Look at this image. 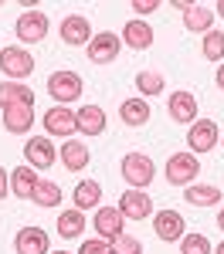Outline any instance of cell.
I'll list each match as a JSON object with an SVG mask.
<instances>
[{
    "label": "cell",
    "instance_id": "cell-15",
    "mask_svg": "<svg viewBox=\"0 0 224 254\" xmlns=\"http://www.w3.org/2000/svg\"><path fill=\"white\" fill-rule=\"evenodd\" d=\"M75 122H78V132H85L88 139L105 132V112H102V105H81L78 112H75Z\"/></svg>",
    "mask_w": 224,
    "mask_h": 254
},
{
    "label": "cell",
    "instance_id": "cell-1",
    "mask_svg": "<svg viewBox=\"0 0 224 254\" xmlns=\"http://www.w3.org/2000/svg\"><path fill=\"white\" fill-rule=\"evenodd\" d=\"M119 173L126 176V183L133 190H146L153 183V176H156V166H153V159L146 153H126L119 163Z\"/></svg>",
    "mask_w": 224,
    "mask_h": 254
},
{
    "label": "cell",
    "instance_id": "cell-14",
    "mask_svg": "<svg viewBox=\"0 0 224 254\" xmlns=\"http://www.w3.org/2000/svg\"><path fill=\"white\" fill-rule=\"evenodd\" d=\"M3 112V129L7 132H31V126H34V105H10V109H0Z\"/></svg>",
    "mask_w": 224,
    "mask_h": 254
},
{
    "label": "cell",
    "instance_id": "cell-33",
    "mask_svg": "<svg viewBox=\"0 0 224 254\" xmlns=\"http://www.w3.org/2000/svg\"><path fill=\"white\" fill-rule=\"evenodd\" d=\"M160 7V0H133V10H140V14H153Z\"/></svg>",
    "mask_w": 224,
    "mask_h": 254
},
{
    "label": "cell",
    "instance_id": "cell-20",
    "mask_svg": "<svg viewBox=\"0 0 224 254\" xmlns=\"http://www.w3.org/2000/svg\"><path fill=\"white\" fill-rule=\"evenodd\" d=\"M10 105H34V92L20 81H0V109Z\"/></svg>",
    "mask_w": 224,
    "mask_h": 254
},
{
    "label": "cell",
    "instance_id": "cell-6",
    "mask_svg": "<svg viewBox=\"0 0 224 254\" xmlns=\"http://www.w3.org/2000/svg\"><path fill=\"white\" fill-rule=\"evenodd\" d=\"M44 129L48 136H61V139H72L78 132V122H75V112L65 109V105H51L44 112Z\"/></svg>",
    "mask_w": 224,
    "mask_h": 254
},
{
    "label": "cell",
    "instance_id": "cell-39",
    "mask_svg": "<svg viewBox=\"0 0 224 254\" xmlns=\"http://www.w3.org/2000/svg\"><path fill=\"white\" fill-rule=\"evenodd\" d=\"M55 254H72V251H55Z\"/></svg>",
    "mask_w": 224,
    "mask_h": 254
},
{
    "label": "cell",
    "instance_id": "cell-12",
    "mask_svg": "<svg viewBox=\"0 0 224 254\" xmlns=\"http://www.w3.org/2000/svg\"><path fill=\"white\" fill-rule=\"evenodd\" d=\"M166 109H170L173 122H187V126L197 122V98H194V92H173L170 102H166Z\"/></svg>",
    "mask_w": 224,
    "mask_h": 254
},
{
    "label": "cell",
    "instance_id": "cell-29",
    "mask_svg": "<svg viewBox=\"0 0 224 254\" xmlns=\"http://www.w3.org/2000/svg\"><path fill=\"white\" fill-rule=\"evenodd\" d=\"M204 58L207 61H224V34L221 31H207L204 34Z\"/></svg>",
    "mask_w": 224,
    "mask_h": 254
},
{
    "label": "cell",
    "instance_id": "cell-21",
    "mask_svg": "<svg viewBox=\"0 0 224 254\" xmlns=\"http://www.w3.org/2000/svg\"><path fill=\"white\" fill-rule=\"evenodd\" d=\"M72 200H75V210H99V200H102V187L95 183V180H81L78 187H75V193H72Z\"/></svg>",
    "mask_w": 224,
    "mask_h": 254
},
{
    "label": "cell",
    "instance_id": "cell-32",
    "mask_svg": "<svg viewBox=\"0 0 224 254\" xmlns=\"http://www.w3.org/2000/svg\"><path fill=\"white\" fill-rule=\"evenodd\" d=\"M75 254H112V244H109V241H102V237H95V241H85Z\"/></svg>",
    "mask_w": 224,
    "mask_h": 254
},
{
    "label": "cell",
    "instance_id": "cell-34",
    "mask_svg": "<svg viewBox=\"0 0 224 254\" xmlns=\"http://www.w3.org/2000/svg\"><path fill=\"white\" fill-rule=\"evenodd\" d=\"M7 190H10V183H7V170L0 166V200L7 196Z\"/></svg>",
    "mask_w": 224,
    "mask_h": 254
},
{
    "label": "cell",
    "instance_id": "cell-38",
    "mask_svg": "<svg viewBox=\"0 0 224 254\" xmlns=\"http://www.w3.org/2000/svg\"><path fill=\"white\" fill-rule=\"evenodd\" d=\"M214 254H224V241H221V248H218V251H214Z\"/></svg>",
    "mask_w": 224,
    "mask_h": 254
},
{
    "label": "cell",
    "instance_id": "cell-30",
    "mask_svg": "<svg viewBox=\"0 0 224 254\" xmlns=\"http://www.w3.org/2000/svg\"><path fill=\"white\" fill-rule=\"evenodd\" d=\"M180 254H211V241L204 234H183L180 237Z\"/></svg>",
    "mask_w": 224,
    "mask_h": 254
},
{
    "label": "cell",
    "instance_id": "cell-27",
    "mask_svg": "<svg viewBox=\"0 0 224 254\" xmlns=\"http://www.w3.org/2000/svg\"><path fill=\"white\" fill-rule=\"evenodd\" d=\"M81 227H85V214L81 210H65L58 217V234L61 237H78Z\"/></svg>",
    "mask_w": 224,
    "mask_h": 254
},
{
    "label": "cell",
    "instance_id": "cell-3",
    "mask_svg": "<svg viewBox=\"0 0 224 254\" xmlns=\"http://www.w3.org/2000/svg\"><path fill=\"white\" fill-rule=\"evenodd\" d=\"M14 34H17L24 44H38V41L48 38V14L44 10H24L14 24Z\"/></svg>",
    "mask_w": 224,
    "mask_h": 254
},
{
    "label": "cell",
    "instance_id": "cell-13",
    "mask_svg": "<svg viewBox=\"0 0 224 254\" xmlns=\"http://www.w3.org/2000/svg\"><path fill=\"white\" fill-rule=\"evenodd\" d=\"M24 156H27V166L48 170L55 163V146H51V139H44V136H31V142L24 146Z\"/></svg>",
    "mask_w": 224,
    "mask_h": 254
},
{
    "label": "cell",
    "instance_id": "cell-2",
    "mask_svg": "<svg viewBox=\"0 0 224 254\" xmlns=\"http://www.w3.org/2000/svg\"><path fill=\"white\" fill-rule=\"evenodd\" d=\"M197 173H201V163L194 153H173L166 159V183L173 187H190Z\"/></svg>",
    "mask_w": 224,
    "mask_h": 254
},
{
    "label": "cell",
    "instance_id": "cell-31",
    "mask_svg": "<svg viewBox=\"0 0 224 254\" xmlns=\"http://www.w3.org/2000/svg\"><path fill=\"white\" fill-rule=\"evenodd\" d=\"M112 254H143V244L133 234H122L112 241Z\"/></svg>",
    "mask_w": 224,
    "mask_h": 254
},
{
    "label": "cell",
    "instance_id": "cell-7",
    "mask_svg": "<svg viewBox=\"0 0 224 254\" xmlns=\"http://www.w3.org/2000/svg\"><path fill=\"white\" fill-rule=\"evenodd\" d=\"M187 146H190L194 156L214 149V146H218V122H214V119H197V122L190 126V132H187Z\"/></svg>",
    "mask_w": 224,
    "mask_h": 254
},
{
    "label": "cell",
    "instance_id": "cell-18",
    "mask_svg": "<svg viewBox=\"0 0 224 254\" xmlns=\"http://www.w3.org/2000/svg\"><path fill=\"white\" fill-rule=\"evenodd\" d=\"M14 248L17 254H48V234L41 227H24L14 237Z\"/></svg>",
    "mask_w": 224,
    "mask_h": 254
},
{
    "label": "cell",
    "instance_id": "cell-5",
    "mask_svg": "<svg viewBox=\"0 0 224 254\" xmlns=\"http://www.w3.org/2000/svg\"><path fill=\"white\" fill-rule=\"evenodd\" d=\"M48 92H51V98L58 105H68V102H75L81 95V78L75 71H55L48 78Z\"/></svg>",
    "mask_w": 224,
    "mask_h": 254
},
{
    "label": "cell",
    "instance_id": "cell-22",
    "mask_svg": "<svg viewBox=\"0 0 224 254\" xmlns=\"http://www.w3.org/2000/svg\"><path fill=\"white\" fill-rule=\"evenodd\" d=\"M41 176L31 173V166H17V170H10V190L20 196V200H31L34 190H38Z\"/></svg>",
    "mask_w": 224,
    "mask_h": 254
},
{
    "label": "cell",
    "instance_id": "cell-4",
    "mask_svg": "<svg viewBox=\"0 0 224 254\" xmlns=\"http://www.w3.org/2000/svg\"><path fill=\"white\" fill-rule=\"evenodd\" d=\"M0 71L10 75L14 81L27 78V75L34 71V58H31V51H24V48H3V51H0Z\"/></svg>",
    "mask_w": 224,
    "mask_h": 254
},
{
    "label": "cell",
    "instance_id": "cell-8",
    "mask_svg": "<svg viewBox=\"0 0 224 254\" xmlns=\"http://www.w3.org/2000/svg\"><path fill=\"white\" fill-rule=\"evenodd\" d=\"M119 48H122L119 34L102 31V34H92V41H88V58L95 61V64H112L116 55H119Z\"/></svg>",
    "mask_w": 224,
    "mask_h": 254
},
{
    "label": "cell",
    "instance_id": "cell-28",
    "mask_svg": "<svg viewBox=\"0 0 224 254\" xmlns=\"http://www.w3.org/2000/svg\"><path fill=\"white\" fill-rule=\"evenodd\" d=\"M163 88H166V81L160 71H140L136 75V92H143V95H160Z\"/></svg>",
    "mask_w": 224,
    "mask_h": 254
},
{
    "label": "cell",
    "instance_id": "cell-11",
    "mask_svg": "<svg viewBox=\"0 0 224 254\" xmlns=\"http://www.w3.org/2000/svg\"><path fill=\"white\" fill-rule=\"evenodd\" d=\"M61 41L72 44V48L88 44V41H92V24L81 17V14H68V17L61 20Z\"/></svg>",
    "mask_w": 224,
    "mask_h": 254
},
{
    "label": "cell",
    "instance_id": "cell-40",
    "mask_svg": "<svg viewBox=\"0 0 224 254\" xmlns=\"http://www.w3.org/2000/svg\"><path fill=\"white\" fill-rule=\"evenodd\" d=\"M221 142H224V139H221Z\"/></svg>",
    "mask_w": 224,
    "mask_h": 254
},
{
    "label": "cell",
    "instance_id": "cell-17",
    "mask_svg": "<svg viewBox=\"0 0 224 254\" xmlns=\"http://www.w3.org/2000/svg\"><path fill=\"white\" fill-rule=\"evenodd\" d=\"M153 227H156V237L160 241H180L183 237V217L177 210H160V214L153 217Z\"/></svg>",
    "mask_w": 224,
    "mask_h": 254
},
{
    "label": "cell",
    "instance_id": "cell-10",
    "mask_svg": "<svg viewBox=\"0 0 224 254\" xmlns=\"http://www.w3.org/2000/svg\"><path fill=\"white\" fill-rule=\"evenodd\" d=\"M122 220H126V217L119 214V207H99L95 217H92V227L99 231L102 241H109V244H112L116 237L126 234V231H122Z\"/></svg>",
    "mask_w": 224,
    "mask_h": 254
},
{
    "label": "cell",
    "instance_id": "cell-16",
    "mask_svg": "<svg viewBox=\"0 0 224 254\" xmlns=\"http://www.w3.org/2000/svg\"><path fill=\"white\" fill-rule=\"evenodd\" d=\"M122 44H129V48H133V51H146V48H149V44H153V27H149V24H146V20H129V24H126V27H122Z\"/></svg>",
    "mask_w": 224,
    "mask_h": 254
},
{
    "label": "cell",
    "instance_id": "cell-19",
    "mask_svg": "<svg viewBox=\"0 0 224 254\" xmlns=\"http://www.w3.org/2000/svg\"><path fill=\"white\" fill-rule=\"evenodd\" d=\"M88 159H92V153H88V146H85L81 139H65V146H61V163H65L72 173L85 170Z\"/></svg>",
    "mask_w": 224,
    "mask_h": 254
},
{
    "label": "cell",
    "instance_id": "cell-24",
    "mask_svg": "<svg viewBox=\"0 0 224 254\" xmlns=\"http://www.w3.org/2000/svg\"><path fill=\"white\" fill-rule=\"evenodd\" d=\"M183 200H187L190 207H211V203L224 200V193L218 187H207V183H190L187 193H183Z\"/></svg>",
    "mask_w": 224,
    "mask_h": 254
},
{
    "label": "cell",
    "instance_id": "cell-36",
    "mask_svg": "<svg viewBox=\"0 0 224 254\" xmlns=\"http://www.w3.org/2000/svg\"><path fill=\"white\" fill-rule=\"evenodd\" d=\"M214 14H221V17H224V0H218V7H214Z\"/></svg>",
    "mask_w": 224,
    "mask_h": 254
},
{
    "label": "cell",
    "instance_id": "cell-37",
    "mask_svg": "<svg viewBox=\"0 0 224 254\" xmlns=\"http://www.w3.org/2000/svg\"><path fill=\"white\" fill-rule=\"evenodd\" d=\"M218 227L224 231V207H221V214H218Z\"/></svg>",
    "mask_w": 224,
    "mask_h": 254
},
{
    "label": "cell",
    "instance_id": "cell-23",
    "mask_svg": "<svg viewBox=\"0 0 224 254\" xmlns=\"http://www.w3.org/2000/svg\"><path fill=\"white\" fill-rule=\"evenodd\" d=\"M119 119L126 122V126H133V129H136V126H146V122H149V105H146L140 95L126 98V102L119 105Z\"/></svg>",
    "mask_w": 224,
    "mask_h": 254
},
{
    "label": "cell",
    "instance_id": "cell-26",
    "mask_svg": "<svg viewBox=\"0 0 224 254\" xmlns=\"http://www.w3.org/2000/svg\"><path fill=\"white\" fill-rule=\"evenodd\" d=\"M31 200H34L38 207H58V203H61V187L55 183V180H41Z\"/></svg>",
    "mask_w": 224,
    "mask_h": 254
},
{
    "label": "cell",
    "instance_id": "cell-25",
    "mask_svg": "<svg viewBox=\"0 0 224 254\" xmlns=\"http://www.w3.org/2000/svg\"><path fill=\"white\" fill-rule=\"evenodd\" d=\"M211 24H214V10H207L201 3H190L187 10H183V27L187 31H211Z\"/></svg>",
    "mask_w": 224,
    "mask_h": 254
},
{
    "label": "cell",
    "instance_id": "cell-35",
    "mask_svg": "<svg viewBox=\"0 0 224 254\" xmlns=\"http://www.w3.org/2000/svg\"><path fill=\"white\" fill-rule=\"evenodd\" d=\"M218 88L224 92V61H221V68H218Z\"/></svg>",
    "mask_w": 224,
    "mask_h": 254
},
{
    "label": "cell",
    "instance_id": "cell-9",
    "mask_svg": "<svg viewBox=\"0 0 224 254\" xmlns=\"http://www.w3.org/2000/svg\"><path fill=\"white\" fill-rule=\"evenodd\" d=\"M119 214L126 217V220H143V217L153 214V200H149V193L146 190H126V193L119 196Z\"/></svg>",
    "mask_w": 224,
    "mask_h": 254
}]
</instances>
